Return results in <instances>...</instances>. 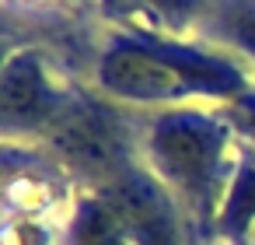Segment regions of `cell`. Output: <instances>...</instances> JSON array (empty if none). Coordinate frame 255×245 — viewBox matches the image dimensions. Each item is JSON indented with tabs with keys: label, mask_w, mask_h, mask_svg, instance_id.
<instances>
[{
	"label": "cell",
	"mask_w": 255,
	"mask_h": 245,
	"mask_svg": "<svg viewBox=\"0 0 255 245\" xmlns=\"http://www.w3.org/2000/svg\"><path fill=\"white\" fill-rule=\"evenodd\" d=\"M105 81H109V88L126 91V95H175V91L203 88V81H220V74L210 63L185 67L175 56L168 60L154 49L123 46V49L109 53Z\"/></svg>",
	"instance_id": "obj_1"
}]
</instances>
